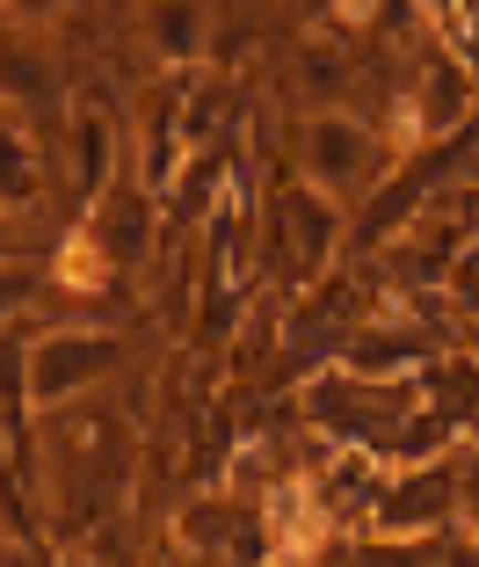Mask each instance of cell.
<instances>
[{"instance_id": "obj_1", "label": "cell", "mask_w": 479, "mask_h": 567, "mask_svg": "<svg viewBox=\"0 0 479 567\" xmlns=\"http://www.w3.org/2000/svg\"><path fill=\"white\" fill-rule=\"evenodd\" d=\"M334 240H342V212H334L327 189L283 183L277 197H269V240H262V248H269V262L283 269V284H291V291H305V284L327 269Z\"/></svg>"}, {"instance_id": "obj_2", "label": "cell", "mask_w": 479, "mask_h": 567, "mask_svg": "<svg viewBox=\"0 0 479 567\" xmlns=\"http://www.w3.org/2000/svg\"><path fill=\"white\" fill-rule=\"evenodd\" d=\"M124 357L110 328H51L30 342V408H66L87 385H102Z\"/></svg>"}, {"instance_id": "obj_3", "label": "cell", "mask_w": 479, "mask_h": 567, "mask_svg": "<svg viewBox=\"0 0 479 567\" xmlns=\"http://www.w3.org/2000/svg\"><path fill=\"white\" fill-rule=\"evenodd\" d=\"M450 524H458V451L421 458V466H393L371 538H429V532H450Z\"/></svg>"}, {"instance_id": "obj_4", "label": "cell", "mask_w": 479, "mask_h": 567, "mask_svg": "<svg viewBox=\"0 0 479 567\" xmlns=\"http://www.w3.org/2000/svg\"><path fill=\"white\" fill-rule=\"evenodd\" d=\"M305 161H313V183L327 189V197H348V189L378 183V175H393V153H385L378 124H356L342 117V110H327V117H313V132H305Z\"/></svg>"}, {"instance_id": "obj_5", "label": "cell", "mask_w": 479, "mask_h": 567, "mask_svg": "<svg viewBox=\"0 0 479 567\" xmlns=\"http://www.w3.org/2000/svg\"><path fill=\"white\" fill-rule=\"evenodd\" d=\"M146 22H153V44H160L175 66H189L204 51V37H211V8H197V0H153Z\"/></svg>"}, {"instance_id": "obj_6", "label": "cell", "mask_w": 479, "mask_h": 567, "mask_svg": "<svg viewBox=\"0 0 479 567\" xmlns=\"http://www.w3.org/2000/svg\"><path fill=\"white\" fill-rule=\"evenodd\" d=\"M37 197V153H30V124L15 110H0V204Z\"/></svg>"}, {"instance_id": "obj_7", "label": "cell", "mask_w": 479, "mask_h": 567, "mask_svg": "<svg viewBox=\"0 0 479 567\" xmlns=\"http://www.w3.org/2000/svg\"><path fill=\"white\" fill-rule=\"evenodd\" d=\"M59 284H66V291H102V284H110V240H102L95 226L66 234V248H59Z\"/></svg>"}, {"instance_id": "obj_8", "label": "cell", "mask_w": 479, "mask_h": 567, "mask_svg": "<svg viewBox=\"0 0 479 567\" xmlns=\"http://www.w3.org/2000/svg\"><path fill=\"white\" fill-rule=\"evenodd\" d=\"M73 161H81V197L95 204L102 189H110V124H102V117H81V132H73Z\"/></svg>"}, {"instance_id": "obj_9", "label": "cell", "mask_w": 479, "mask_h": 567, "mask_svg": "<svg viewBox=\"0 0 479 567\" xmlns=\"http://www.w3.org/2000/svg\"><path fill=\"white\" fill-rule=\"evenodd\" d=\"M458 524L479 532V436L458 451Z\"/></svg>"}, {"instance_id": "obj_10", "label": "cell", "mask_w": 479, "mask_h": 567, "mask_svg": "<svg viewBox=\"0 0 479 567\" xmlns=\"http://www.w3.org/2000/svg\"><path fill=\"white\" fill-rule=\"evenodd\" d=\"M22 299H30V269L0 262V328H15V320H22Z\"/></svg>"}, {"instance_id": "obj_11", "label": "cell", "mask_w": 479, "mask_h": 567, "mask_svg": "<svg viewBox=\"0 0 479 567\" xmlns=\"http://www.w3.org/2000/svg\"><path fill=\"white\" fill-rule=\"evenodd\" d=\"M334 16H342V22H371V16H378V0H334Z\"/></svg>"}, {"instance_id": "obj_12", "label": "cell", "mask_w": 479, "mask_h": 567, "mask_svg": "<svg viewBox=\"0 0 479 567\" xmlns=\"http://www.w3.org/2000/svg\"><path fill=\"white\" fill-rule=\"evenodd\" d=\"M22 16H59V8H81V0H15Z\"/></svg>"}]
</instances>
